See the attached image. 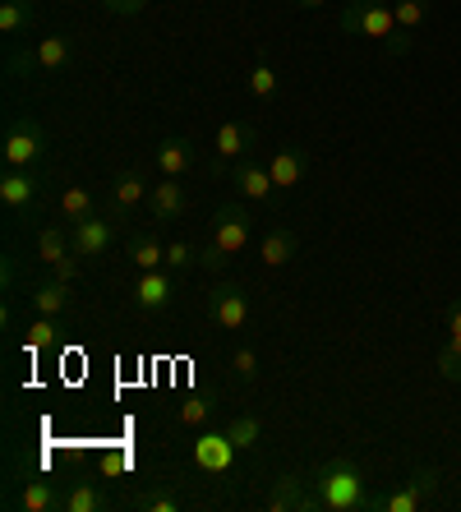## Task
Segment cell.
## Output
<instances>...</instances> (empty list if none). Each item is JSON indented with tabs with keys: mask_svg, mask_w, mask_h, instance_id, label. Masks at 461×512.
Listing matches in <instances>:
<instances>
[{
	"mask_svg": "<svg viewBox=\"0 0 461 512\" xmlns=\"http://www.w3.org/2000/svg\"><path fill=\"white\" fill-rule=\"evenodd\" d=\"M134 508L139 512H180V494L171 485H153V489H143L139 499H134Z\"/></svg>",
	"mask_w": 461,
	"mask_h": 512,
	"instance_id": "30",
	"label": "cell"
},
{
	"mask_svg": "<svg viewBox=\"0 0 461 512\" xmlns=\"http://www.w3.org/2000/svg\"><path fill=\"white\" fill-rule=\"evenodd\" d=\"M448 342L461 346V300H452V310H448Z\"/></svg>",
	"mask_w": 461,
	"mask_h": 512,
	"instance_id": "38",
	"label": "cell"
},
{
	"mask_svg": "<svg viewBox=\"0 0 461 512\" xmlns=\"http://www.w3.org/2000/svg\"><path fill=\"white\" fill-rule=\"evenodd\" d=\"M176 296V273L171 268H153V273H139L134 282V310L139 314H162Z\"/></svg>",
	"mask_w": 461,
	"mask_h": 512,
	"instance_id": "10",
	"label": "cell"
},
{
	"mask_svg": "<svg viewBox=\"0 0 461 512\" xmlns=\"http://www.w3.org/2000/svg\"><path fill=\"white\" fill-rule=\"evenodd\" d=\"M93 213H102V208H97L88 185H65V190H60V217H65V227H74V222H83V217H93Z\"/></svg>",
	"mask_w": 461,
	"mask_h": 512,
	"instance_id": "23",
	"label": "cell"
},
{
	"mask_svg": "<svg viewBox=\"0 0 461 512\" xmlns=\"http://www.w3.org/2000/svg\"><path fill=\"white\" fill-rule=\"evenodd\" d=\"M37 19L33 0H0V33L14 37V33H28V24Z\"/></svg>",
	"mask_w": 461,
	"mask_h": 512,
	"instance_id": "26",
	"label": "cell"
},
{
	"mask_svg": "<svg viewBox=\"0 0 461 512\" xmlns=\"http://www.w3.org/2000/svg\"><path fill=\"white\" fill-rule=\"evenodd\" d=\"M309 480L305 476H277L268 489V499H263V508L268 512H314V499H309Z\"/></svg>",
	"mask_w": 461,
	"mask_h": 512,
	"instance_id": "14",
	"label": "cell"
},
{
	"mask_svg": "<svg viewBox=\"0 0 461 512\" xmlns=\"http://www.w3.org/2000/svg\"><path fill=\"white\" fill-rule=\"evenodd\" d=\"M102 508H107L102 485H97V480H74V485L65 489V508L60 512H102Z\"/></svg>",
	"mask_w": 461,
	"mask_h": 512,
	"instance_id": "24",
	"label": "cell"
},
{
	"mask_svg": "<svg viewBox=\"0 0 461 512\" xmlns=\"http://www.w3.org/2000/svg\"><path fill=\"white\" fill-rule=\"evenodd\" d=\"M56 342H60L56 314H37V319L24 328V351H47V346H56Z\"/></svg>",
	"mask_w": 461,
	"mask_h": 512,
	"instance_id": "27",
	"label": "cell"
},
{
	"mask_svg": "<svg viewBox=\"0 0 461 512\" xmlns=\"http://www.w3.org/2000/svg\"><path fill=\"white\" fill-rule=\"evenodd\" d=\"M130 263L139 273H153V268H166V245L157 240L153 227H143L130 236Z\"/></svg>",
	"mask_w": 461,
	"mask_h": 512,
	"instance_id": "22",
	"label": "cell"
},
{
	"mask_svg": "<svg viewBox=\"0 0 461 512\" xmlns=\"http://www.w3.org/2000/svg\"><path fill=\"white\" fill-rule=\"evenodd\" d=\"M74 245H70V227L60 231V227H42L37 231V259L47 263V268H56L60 259H70Z\"/></svg>",
	"mask_w": 461,
	"mask_h": 512,
	"instance_id": "25",
	"label": "cell"
},
{
	"mask_svg": "<svg viewBox=\"0 0 461 512\" xmlns=\"http://www.w3.org/2000/svg\"><path fill=\"white\" fill-rule=\"evenodd\" d=\"M51 277H60V282H74V277H79V254H70V259H60L56 268H51Z\"/></svg>",
	"mask_w": 461,
	"mask_h": 512,
	"instance_id": "36",
	"label": "cell"
},
{
	"mask_svg": "<svg viewBox=\"0 0 461 512\" xmlns=\"http://www.w3.org/2000/svg\"><path fill=\"white\" fill-rule=\"evenodd\" d=\"M236 443H231V434L226 429H203L199 439L190 443V457L199 471H208V476H226L231 466H236Z\"/></svg>",
	"mask_w": 461,
	"mask_h": 512,
	"instance_id": "7",
	"label": "cell"
},
{
	"mask_svg": "<svg viewBox=\"0 0 461 512\" xmlns=\"http://www.w3.org/2000/svg\"><path fill=\"white\" fill-rule=\"evenodd\" d=\"M111 14H139V10H148V0H102Z\"/></svg>",
	"mask_w": 461,
	"mask_h": 512,
	"instance_id": "37",
	"label": "cell"
},
{
	"mask_svg": "<svg viewBox=\"0 0 461 512\" xmlns=\"http://www.w3.org/2000/svg\"><path fill=\"white\" fill-rule=\"evenodd\" d=\"M300 254V236L286 222H277V227H268L263 231V240H259V263L263 268H282V263H291Z\"/></svg>",
	"mask_w": 461,
	"mask_h": 512,
	"instance_id": "17",
	"label": "cell"
},
{
	"mask_svg": "<svg viewBox=\"0 0 461 512\" xmlns=\"http://www.w3.org/2000/svg\"><path fill=\"white\" fill-rule=\"evenodd\" d=\"M226 434H231V443H236L240 453H249V448H259V439H263V420L236 416V420H226Z\"/></svg>",
	"mask_w": 461,
	"mask_h": 512,
	"instance_id": "29",
	"label": "cell"
},
{
	"mask_svg": "<svg viewBox=\"0 0 461 512\" xmlns=\"http://www.w3.org/2000/svg\"><path fill=\"white\" fill-rule=\"evenodd\" d=\"M185 208H190V199H185L180 176H162L153 190H148V213H153V222H176V217H185Z\"/></svg>",
	"mask_w": 461,
	"mask_h": 512,
	"instance_id": "15",
	"label": "cell"
},
{
	"mask_svg": "<svg viewBox=\"0 0 461 512\" xmlns=\"http://www.w3.org/2000/svg\"><path fill=\"white\" fill-rule=\"evenodd\" d=\"M10 508H19V512H60L65 508V489H60L56 480H28V485L10 499Z\"/></svg>",
	"mask_w": 461,
	"mask_h": 512,
	"instance_id": "18",
	"label": "cell"
},
{
	"mask_svg": "<svg viewBox=\"0 0 461 512\" xmlns=\"http://www.w3.org/2000/svg\"><path fill=\"white\" fill-rule=\"evenodd\" d=\"M208 314H213V323L222 333H240L249 323V296L236 282H217L213 291H208Z\"/></svg>",
	"mask_w": 461,
	"mask_h": 512,
	"instance_id": "8",
	"label": "cell"
},
{
	"mask_svg": "<svg viewBox=\"0 0 461 512\" xmlns=\"http://www.w3.org/2000/svg\"><path fill=\"white\" fill-rule=\"evenodd\" d=\"M268 171H272V185H277V190H296L309 176V153L305 148H277V153L268 157Z\"/></svg>",
	"mask_w": 461,
	"mask_h": 512,
	"instance_id": "16",
	"label": "cell"
},
{
	"mask_svg": "<svg viewBox=\"0 0 461 512\" xmlns=\"http://www.w3.org/2000/svg\"><path fill=\"white\" fill-rule=\"evenodd\" d=\"M231 180H236V194H240V199H249V203H268L272 194H277L268 162H259L254 153L240 157L236 167H231Z\"/></svg>",
	"mask_w": 461,
	"mask_h": 512,
	"instance_id": "12",
	"label": "cell"
},
{
	"mask_svg": "<svg viewBox=\"0 0 461 512\" xmlns=\"http://www.w3.org/2000/svg\"><path fill=\"white\" fill-rule=\"evenodd\" d=\"M153 162L162 176H185V171L194 167V143L185 139V134H171V139H162L153 148Z\"/></svg>",
	"mask_w": 461,
	"mask_h": 512,
	"instance_id": "20",
	"label": "cell"
},
{
	"mask_svg": "<svg viewBox=\"0 0 461 512\" xmlns=\"http://www.w3.org/2000/svg\"><path fill=\"white\" fill-rule=\"evenodd\" d=\"M434 370L443 374L448 383H461V346H452V342H443L434 351Z\"/></svg>",
	"mask_w": 461,
	"mask_h": 512,
	"instance_id": "34",
	"label": "cell"
},
{
	"mask_svg": "<svg viewBox=\"0 0 461 512\" xmlns=\"http://www.w3.org/2000/svg\"><path fill=\"white\" fill-rule=\"evenodd\" d=\"M0 157H5V167H37L42 157H47V130H42V120L33 116H19L5 130L0 139Z\"/></svg>",
	"mask_w": 461,
	"mask_h": 512,
	"instance_id": "5",
	"label": "cell"
},
{
	"mask_svg": "<svg viewBox=\"0 0 461 512\" xmlns=\"http://www.w3.org/2000/svg\"><path fill=\"white\" fill-rule=\"evenodd\" d=\"M249 231H254V222H249V208H240V203H222V208L213 213L208 240L199 245V268H208V273H222V268L236 259L240 250H249Z\"/></svg>",
	"mask_w": 461,
	"mask_h": 512,
	"instance_id": "2",
	"label": "cell"
},
{
	"mask_svg": "<svg viewBox=\"0 0 461 512\" xmlns=\"http://www.w3.org/2000/svg\"><path fill=\"white\" fill-rule=\"evenodd\" d=\"M231 374H236L240 383L259 379V356H254V346H236V351H231Z\"/></svg>",
	"mask_w": 461,
	"mask_h": 512,
	"instance_id": "35",
	"label": "cell"
},
{
	"mask_svg": "<svg viewBox=\"0 0 461 512\" xmlns=\"http://www.w3.org/2000/svg\"><path fill=\"white\" fill-rule=\"evenodd\" d=\"M309 499H314V512H369L374 499H369L365 471L351 462V457H328L309 471Z\"/></svg>",
	"mask_w": 461,
	"mask_h": 512,
	"instance_id": "1",
	"label": "cell"
},
{
	"mask_svg": "<svg viewBox=\"0 0 461 512\" xmlns=\"http://www.w3.org/2000/svg\"><path fill=\"white\" fill-rule=\"evenodd\" d=\"M438 485H443V471H438V466H411V476L392 489L388 499H374V508L379 512H420L434 503Z\"/></svg>",
	"mask_w": 461,
	"mask_h": 512,
	"instance_id": "3",
	"label": "cell"
},
{
	"mask_svg": "<svg viewBox=\"0 0 461 512\" xmlns=\"http://www.w3.org/2000/svg\"><path fill=\"white\" fill-rule=\"evenodd\" d=\"M194 263H199V250H194L190 240H166V268L171 273H185Z\"/></svg>",
	"mask_w": 461,
	"mask_h": 512,
	"instance_id": "33",
	"label": "cell"
},
{
	"mask_svg": "<svg viewBox=\"0 0 461 512\" xmlns=\"http://www.w3.org/2000/svg\"><path fill=\"white\" fill-rule=\"evenodd\" d=\"M28 305H33L37 314H65L74 305V296H70V282H60V277H51V282H33L28 286Z\"/></svg>",
	"mask_w": 461,
	"mask_h": 512,
	"instance_id": "21",
	"label": "cell"
},
{
	"mask_svg": "<svg viewBox=\"0 0 461 512\" xmlns=\"http://www.w3.org/2000/svg\"><path fill=\"white\" fill-rule=\"evenodd\" d=\"M37 185L42 180H37L33 167H5V176H0V203L19 213V208H28L37 199Z\"/></svg>",
	"mask_w": 461,
	"mask_h": 512,
	"instance_id": "19",
	"label": "cell"
},
{
	"mask_svg": "<svg viewBox=\"0 0 461 512\" xmlns=\"http://www.w3.org/2000/svg\"><path fill=\"white\" fill-rule=\"evenodd\" d=\"M337 24H342V33L379 37V42H392V37L402 33L388 0H346V10H342V19H337Z\"/></svg>",
	"mask_w": 461,
	"mask_h": 512,
	"instance_id": "4",
	"label": "cell"
},
{
	"mask_svg": "<svg viewBox=\"0 0 461 512\" xmlns=\"http://www.w3.org/2000/svg\"><path fill=\"white\" fill-rule=\"evenodd\" d=\"M74 60V42L65 33L37 37V47L10 51V74H37V70H65Z\"/></svg>",
	"mask_w": 461,
	"mask_h": 512,
	"instance_id": "6",
	"label": "cell"
},
{
	"mask_svg": "<svg viewBox=\"0 0 461 512\" xmlns=\"http://www.w3.org/2000/svg\"><path fill=\"white\" fill-rule=\"evenodd\" d=\"M148 180L139 176V171H120L116 180H111V203H107V217L111 222H125V217L139 208V203H148Z\"/></svg>",
	"mask_w": 461,
	"mask_h": 512,
	"instance_id": "13",
	"label": "cell"
},
{
	"mask_svg": "<svg viewBox=\"0 0 461 512\" xmlns=\"http://www.w3.org/2000/svg\"><path fill=\"white\" fill-rule=\"evenodd\" d=\"M213 416H217V402H213V397H185V402L176 406V425H185V429L208 425Z\"/></svg>",
	"mask_w": 461,
	"mask_h": 512,
	"instance_id": "28",
	"label": "cell"
},
{
	"mask_svg": "<svg viewBox=\"0 0 461 512\" xmlns=\"http://www.w3.org/2000/svg\"><path fill=\"white\" fill-rule=\"evenodd\" d=\"M245 88H249V97H259V102H272L277 97V74H272V65H254L249 70V79H245Z\"/></svg>",
	"mask_w": 461,
	"mask_h": 512,
	"instance_id": "32",
	"label": "cell"
},
{
	"mask_svg": "<svg viewBox=\"0 0 461 512\" xmlns=\"http://www.w3.org/2000/svg\"><path fill=\"white\" fill-rule=\"evenodd\" d=\"M254 143H259V130L249 125V120H226L222 130L213 134V171L222 167V162H240V157L254 153Z\"/></svg>",
	"mask_w": 461,
	"mask_h": 512,
	"instance_id": "11",
	"label": "cell"
},
{
	"mask_svg": "<svg viewBox=\"0 0 461 512\" xmlns=\"http://www.w3.org/2000/svg\"><path fill=\"white\" fill-rule=\"evenodd\" d=\"M300 10H319V5H328V0H296Z\"/></svg>",
	"mask_w": 461,
	"mask_h": 512,
	"instance_id": "39",
	"label": "cell"
},
{
	"mask_svg": "<svg viewBox=\"0 0 461 512\" xmlns=\"http://www.w3.org/2000/svg\"><path fill=\"white\" fill-rule=\"evenodd\" d=\"M392 14H397V28H402V33H420L429 19V0H397Z\"/></svg>",
	"mask_w": 461,
	"mask_h": 512,
	"instance_id": "31",
	"label": "cell"
},
{
	"mask_svg": "<svg viewBox=\"0 0 461 512\" xmlns=\"http://www.w3.org/2000/svg\"><path fill=\"white\" fill-rule=\"evenodd\" d=\"M111 240H116V222H111L107 213H93L70 227V245L79 259H102V254L111 250Z\"/></svg>",
	"mask_w": 461,
	"mask_h": 512,
	"instance_id": "9",
	"label": "cell"
}]
</instances>
